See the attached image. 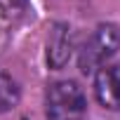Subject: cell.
<instances>
[{
    "instance_id": "277c9868",
    "label": "cell",
    "mask_w": 120,
    "mask_h": 120,
    "mask_svg": "<svg viewBox=\"0 0 120 120\" xmlns=\"http://www.w3.org/2000/svg\"><path fill=\"white\" fill-rule=\"evenodd\" d=\"M73 52V33L68 24H54L47 38V64L52 68H64Z\"/></svg>"
},
{
    "instance_id": "7a4b0ae2",
    "label": "cell",
    "mask_w": 120,
    "mask_h": 120,
    "mask_svg": "<svg viewBox=\"0 0 120 120\" xmlns=\"http://www.w3.org/2000/svg\"><path fill=\"white\" fill-rule=\"evenodd\" d=\"M120 47V31L113 24H101L94 28V33L85 40L80 49V71L82 73H94L97 68H104L106 61L118 52Z\"/></svg>"
},
{
    "instance_id": "6da1fadb",
    "label": "cell",
    "mask_w": 120,
    "mask_h": 120,
    "mask_svg": "<svg viewBox=\"0 0 120 120\" xmlns=\"http://www.w3.org/2000/svg\"><path fill=\"white\" fill-rule=\"evenodd\" d=\"M45 111L47 120H85L87 99L82 87L73 80L52 82L45 94Z\"/></svg>"
},
{
    "instance_id": "3957f363",
    "label": "cell",
    "mask_w": 120,
    "mask_h": 120,
    "mask_svg": "<svg viewBox=\"0 0 120 120\" xmlns=\"http://www.w3.org/2000/svg\"><path fill=\"white\" fill-rule=\"evenodd\" d=\"M94 94L104 108L120 111V64H108L97 71Z\"/></svg>"
},
{
    "instance_id": "5b68a950",
    "label": "cell",
    "mask_w": 120,
    "mask_h": 120,
    "mask_svg": "<svg viewBox=\"0 0 120 120\" xmlns=\"http://www.w3.org/2000/svg\"><path fill=\"white\" fill-rule=\"evenodd\" d=\"M19 85L5 75V73H0V113H7L12 111L17 104H19Z\"/></svg>"
}]
</instances>
